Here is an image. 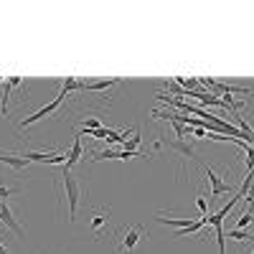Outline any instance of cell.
<instances>
[{
	"label": "cell",
	"mask_w": 254,
	"mask_h": 254,
	"mask_svg": "<svg viewBox=\"0 0 254 254\" xmlns=\"http://www.w3.org/2000/svg\"><path fill=\"white\" fill-rule=\"evenodd\" d=\"M64 178V193H66V203H69V219L76 221V211H79V198H81V186L76 181V176L71 171H61Z\"/></svg>",
	"instance_id": "obj_1"
},
{
	"label": "cell",
	"mask_w": 254,
	"mask_h": 254,
	"mask_svg": "<svg viewBox=\"0 0 254 254\" xmlns=\"http://www.w3.org/2000/svg\"><path fill=\"white\" fill-rule=\"evenodd\" d=\"M158 145H165L168 150H173L181 155V168H178V176H183V163L186 160H193V163H201L198 158V150L193 142H186V140H165V142H158Z\"/></svg>",
	"instance_id": "obj_2"
},
{
	"label": "cell",
	"mask_w": 254,
	"mask_h": 254,
	"mask_svg": "<svg viewBox=\"0 0 254 254\" xmlns=\"http://www.w3.org/2000/svg\"><path fill=\"white\" fill-rule=\"evenodd\" d=\"M66 97H69L66 92H59V94H56V97H54V99H51L49 104H44V107H41L38 112H33L31 117H26L23 122H20V127H23V130H26V127H31L33 122H38V120H44V117L54 115V112H56V110L61 107V104H64V99H66Z\"/></svg>",
	"instance_id": "obj_3"
},
{
	"label": "cell",
	"mask_w": 254,
	"mask_h": 254,
	"mask_svg": "<svg viewBox=\"0 0 254 254\" xmlns=\"http://www.w3.org/2000/svg\"><path fill=\"white\" fill-rule=\"evenodd\" d=\"M203 173H206V181L211 183V198L208 201H214V198H219L224 193H231V183L224 181L221 176H216L214 171H211V165H203Z\"/></svg>",
	"instance_id": "obj_4"
},
{
	"label": "cell",
	"mask_w": 254,
	"mask_h": 254,
	"mask_svg": "<svg viewBox=\"0 0 254 254\" xmlns=\"http://www.w3.org/2000/svg\"><path fill=\"white\" fill-rule=\"evenodd\" d=\"M142 234H145V226H142V224H135V226H125V239H122L120 254H132V249L137 247V242L142 239Z\"/></svg>",
	"instance_id": "obj_5"
},
{
	"label": "cell",
	"mask_w": 254,
	"mask_h": 254,
	"mask_svg": "<svg viewBox=\"0 0 254 254\" xmlns=\"http://www.w3.org/2000/svg\"><path fill=\"white\" fill-rule=\"evenodd\" d=\"M81 158H84V145H81V137L74 132V145L69 147V153H66V163L61 165V171H71V173H74V168L81 163Z\"/></svg>",
	"instance_id": "obj_6"
},
{
	"label": "cell",
	"mask_w": 254,
	"mask_h": 254,
	"mask_svg": "<svg viewBox=\"0 0 254 254\" xmlns=\"http://www.w3.org/2000/svg\"><path fill=\"white\" fill-rule=\"evenodd\" d=\"M23 79L20 76H10L8 81H3V92H0V117H8V102H10V92L15 87H20Z\"/></svg>",
	"instance_id": "obj_7"
},
{
	"label": "cell",
	"mask_w": 254,
	"mask_h": 254,
	"mask_svg": "<svg viewBox=\"0 0 254 254\" xmlns=\"http://www.w3.org/2000/svg\"><path fill=\"white\" fill-rule=\"evenodd\" d=\"M0 163L10 165L13 171H23V168H28V165H31V160H28V158H23V155H5V153H0Z\"/></svg>",
	"instance_id": "obj_8"
},
{
	"label": "cell",
	"mask_w": 254,
	"mask_h": 254,
	"mask_svg": "<svg viewBox=\"0 0 254 254\" xmlns=\"http://www.w3.org/2000/svg\"><path fill=\"white\" fill-rule=\"evenodd\" d=\"M120 79H107V81H84V92H110L117 87Z\"/></svg>",
	"instance_id": "obj_9"
},
{
	"label": "cell",
	"mask_w": 254,
	"mask_h": 254,
	"mask_svg": "<svg viewBox=\"0 0 254 254\" xmlns=\"http://www.w3.org/2000/svg\"><path fill=\"white\" fill-rule=\"evenodd\" d=\"M107 216H110V211H99V214H94L92 221H89V229H92V234H94L97 239L102 237V229L107 226Z\"/></svg>",
	"instance_id": "obj_10"
},
{
	"label": "cell",
	"mask_w": 254,
	"mask_h": 254,
	"mask_svg": "<svg viewBox=\"0 0 254 254\" xmlns=\"http://www.w3.org/2000/svg\"><path fill=\"white\" fill-rule=\"evenodd\" d=\"M196 219H168V216H163V214H158V224H163V226H176V229H188L190 224H193Z\"/></svg>",
	"instance_id": "obj_11"
},
{
	"label": "cell",
	"mask_w": 254,
	"mask_h": 254,
	"mask_svg": "<svg viewBox=\"0 0 254 254\" xmlns=\"http://www.w3.org/2000/svg\"><path fill=\"white\" fill-rule=\"evenodd\" d=\"M61 92H66V94H71V92H84V81H79V79H74V76H66V79H64V84H61Z\"/></svg>",
	"instance_id": "obj_12"
},
{
	"label": "cell",
	"mask_w": 254,
	"mask_h": 254,
	"mask_svg": "<svg viewBox=\"0 0 254 254\" xmlns=\"http://www.w3.org/2000/svg\"><path fill=\"white\" fill-rule=\"evenodd\" d=\"M229 239H237V242H254V234L247 229H229Z\"/></svg>",
	"instance_id": "obj_13"
},
{
	"label": "cell",
	"mask_w": 254,
	"mask_h": 254,
	"mask_svg": "<svg viewBox=\"0 0 254 254\" xmlns=\"http://www.w3.org/2000/svg\"><path fill=\"white\" fill-rule=\"evenodd\" d=\"M140 140H142V137H140V130H137L130 140L122 142V150H127V153H140V150H137V147H140Z\"/></svg>",
	"instance_id": "obj_14"
},
{
	"label": "cell",
	"mask_w": 254,
	"mask_h": 254,
	"mask_svg": "<svg viewBox=\"0 0 254 254\" xmlns=\"http://www.w3.org/2000/svg\"><path fill=\"white\" fill-rule=\"evenodd\" d=\"M99 127H102V122L97 117H87L81 122V130H99Z\"/></svg>",
	"instance_id": "obj_15"
},
{
	"label": "cell",
	"mask_w": 254,
	"mask_h": 254,
	"mask_svg": "<svg viewBox=\"0 0 254 254\" xmlns=\"http://www.w3.org/2000/svg\"><path fill=\"white\" fill-rule=\"evenodd\" d=\"M244 155H247V158H244V163H247V173H252V171H254V147H252V145L247 147V153H244Z\"/></svg>",
	"instance_id": "obj_16"
},
{
	"label": "cell",
	"mask_w": 254,
	"mask_h": 254,
	"mask_svg": "<svg viewBox=\"0 0 254 254\" xmlns=\"http://www.w3.org/2000/svg\"><path fill=\"white\" fill-rule=\"evenodd\" d=\"M196 206H198V211H201V216H206L208 214V201H206V196H196Z\"/></svg>",
	"instance_id": "obj_17"
},
{
	"label": "cell",
	"mask_w": 254,
	"mask_h": 254,
	"mask_svg": "<svg viewBox=\"0 0 254 254\" xmlns=\"http://www.w3.org/2000/svg\"><path fill=\"white\" fill-rule=\"evenodd\" d=\"M249 221H252V211H244V214L239 216V221H237V226H234V229H247V226H249Z\"/></svg>",
	"instance_id": "obj_18"
},
{
	"label": "cell",
	"mask_w": 254,
	"mask_h": 254,
	"mask_svg": "<svg viewBox=\"0 0 254 254\" xmlns=\"http://www.w3.org/2000/svg\"><path fill=\"white\" fill-rule=\"evenodd\" d=\"M18 193V188H8V186H0V201H5L8 196Z\"/></svg>",
	"instance_id": "obj_19"
},
{
	"label": "cell",
	"mask_w": 254,
	"mask_h": 254,
	"mask_svg": "<svg viewBox=\"0 0 254 254\" xmlns=\"http://www.w3.org/2000/svg\"><path fill=\"white\" fill-rule=\"evenodd\" d=\"M0 254H8V247H5L3 242H0Z\"/></svg>",
	"instance_id": "obj_20"
},
{
	"label": "cell",
	"mask_w": 254,
	"mask_h": 254,
	"mask_svg": "<svg viewBox=\"0 0 254 254\" xmlns=\"http://www.w3.org/2000/svg\"><path fill=\"white\" fill-rule=\"evenodd\" d=\"M252 254H254V249H252Z\"/></svg>",
	"instance_id": "obj_21"
}]
</instances>
